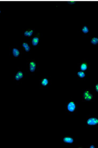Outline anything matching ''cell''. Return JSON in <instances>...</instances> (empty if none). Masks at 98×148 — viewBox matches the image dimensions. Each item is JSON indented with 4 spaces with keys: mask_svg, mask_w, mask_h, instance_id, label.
<instances>
[{
    "mask_svg": "<svg viewBox=\"0 0 98 148\" xmlns=\"http://www.w3.org/2000/svg\"><path fill=\"white\" fill-rule=\"evenodd\" d=\"M64 110L66 114L67 115H76L78 112V104L74 98L69 99L65 102Z\"/></svg>",
    "mask_w": 98,
    "mask_h": 148,
    "instance_id": "1",
    "label": "cell"
},
{
    "mask_svg": "<svg viewBox=\"0 0 98 148\" xmlns=\"http://www.w3.org/2000/svg\"><path fill=\"white\" fill-rule=\"evenodd\" d=\"M27 71L32 76L35 75L39 71V63L34 59H28L26 60Z\"/></svg>",
    "mask_w": 98,
    "mask_h": 148,
    "instance_id": "2",
    "label": "cell"
},
{
    "mask_svg": "<svg viewBox=\"0 0 98 148\" xmlns=\"http://www.w3.org/2000/svg\"><path fill=\"white\" fill-rule=\"evenodd\" d=\"M13 82L16 85H20L26 79V74L25 71L22 68H18L14 73Z\"/></svg>",
    "mask_w": 98,
    "mask_h": 148,
    "instance_id": "3",
    "label": "cell"
},
{
    "mask_svg": "<svg viewBox=\"0 0 98 148\" xmlns=\"http://www.w3.org/2000/svg\"><path fill=\"white\" fill-rule=\"evenodd\" d=\"M10 57L12 59H20L24 55L21 47L18 46H11L9 47Z\"/></svg>",
    "mask_w": 98,
    "mask_h": 148,
    "instance_id": "4",
    "label": "cell"
},
{
    "mask_svg": "<svg viewBox=\"0 0 98 148\" xmlns=\"http://www.w3.org/2000/svg\"><path fill=\"white\" fill-rule=\"evenodd\" d=\"M77 140L78 138L77 137L74 136L73 135L68 134H66L60 137L61 144L66 145H73L76 143Z\"/></svg>",
    "mask_w": 98,
    "mask_h": 148,
    "instance_id": "5",
    "label": "cell"
},
{
    "mask_svg": "<svg viewBox=\"0 0 98 148\" xmlns=\"http://www.w3.org/2000/svg\"><path fill=\"white\" fill-rule=\"evenodd\" d=\"M82 100L84 102H92L95 101V95L89 88L83 89L82 92Z\"/></svg>",
    "mask_w": 98,
    "mask_h": 148,
    "instance_id": "6",
    "label": "cell"
},
{
    "mask_svg": "<svg viewBox=\"0 0 98 148\" xmlns=\"http://www.w3.org/2000/svg\"><path fill=\"white\" fill-rule=\"evenodd\" d=\"M40 89H47L52 85V78L49 75H44L41 77L39 82Z\"/></svg>",
    "mask_w": 98,
    "mask_h": 148,
    "instance_id": "7",
    "label": "cell"
},
{
    "mask_svg": "<svg viewBox=\"0 0 98 148\" xmlns=\"http://www.w3.org/2000/svg\"><path fill=\"white\" fill-rule=\"evenodd\" d=\"M86 125L87 128H98V115H87Z\"/></svg>",
    "mask_w": 98,
    "mask_h": 148,
    "instance_id": "8",
    "label": "cell"
},
{
    "mask_svg": "<svg viewBox=\"0 0 98 148\" xmlns=\"http://www.w3.org/2000/svg\"><path fill=\"white\" fill-rule=\"evenodd\" d=\"M79 70L87 72L91 70V62L89 60L84 59L77 64Z\"/></svg>",
    "mask_w": 98,
    "mask_h": 148,
    "instance_id": "9",
    "label": "cell"
},
{
    "mask_svg": "<svg viewBox=\"0 0 98 148\" xmlns=\"http://www.w3.org/2000/svg\"><path fill=\"white\" fill-rule=\"evenodd\" d=\"M79 32L84 37H87L91 34V27L89 24H83L79 29Z\"/></svg>",
    "mask_w": 98,
    "mask_h": 148,
    "instance_id": "10",
    "label": "cell"
},
{
    "mask_svg": "<svg viewBox=\"0 0 98 148\" xmlns=\"http://www.w3.org/2000/svg\"><path fill=\"white\" fill-rule=\"evenodd\" d=\"M32 47L36 48L39 46L40 42V35L39 33L35 34L31 38V41L30 42Z\"/></svg>",
    "mask_w": 98,
    "mask_h": 148,
    "instance_id": "11",
    "label": "cell"
},
{
    "mask_svg": "<svg viewBox=\"0 0 98 148\" xmlns=\"http://www.w3.org/2000/svg\"><path fill=\"white\" fill-rule=\"evenodd\" d=\"M35 30L33 28L24 29L22 31V35L25 38H31L35 34Z\"/></svg>",
    "mask_w": 98,
    "mask_h": 148,
    "instance_id": "12",
    "label": "cell"
},
{
    "mask_svg": "<svg viewBox=\"0 0 98 148\" xmlns=\"http://www.w3.org/2000/svg\"><path fill=\"white\" fill-rule=\"evenodd\" d=\"M22 49L24 54H30L32 51L31 44L30 42H23L22 43Z\"/></svg>",
    "mask_w": 98,
    "mask_h": 148,
    "instance_id": "13",
    "label": "cell"
},
{
    "mask_svg": "<svg viewBox=\"0 0 98 148\" xmlns=\"http://www.w3.org/2000/svg\"><path fill=\"white\" fill-rule=\"evenodd\" d=\"M87 73L85 72L78 70L75 72V75L79 80H85L87 79Z\"/></svg>",
    "mask_w": 98,
    "mask_h": 148,
    "instance_id": "14",
    "label": "cell"
},
{
    "mask_svg": "<svg viewBox=\"0 0 98 148\" xmlns=\"http://www.w3.org/2000/svg\"><path fill=\"white\" fill-rule=\"evenodd\" d=\"M90 43L92 46H98V37H91L90 39Z\"/></svg>",
    "mask_w": 98,
    "mask_h": 148,
    "instance_id": "15",
    "label": "cell"
},
{
    "mask_svg": "<svg viewBox=\"0 0 98 148\" xmlns=\"http://www.w3.org/2000/svg\"><path fill=\"white\" fill-rule=\"evenodd\" d=\"M94 90H95V92L97 94L98 93V80H96L95 82V84H94Z\"/></svg>",
    "mask_w": 98,
    "mask_h": 148,
    "instance_id": "16",
    "label": "cell"
},
{
    "mask_svg": "<svg viewBox=\"0 0 98 148\" xmlns=\"http://www.w3.org/2000/svg\"><path fill=\"white\" fill-rule=\"evenodd\" d=\"M85 148H96L97 147L94 145V144H91V145H87L85 146Z\"/></svg>",
    "mask_w": 98,
    "mask_h": 148,
    "instance_id": "17",
    "label": "cell"
},
{
    "mask_svg": "<svg viewBox=\"0 0 98 148\" xmlns=\"http://www.w3.org/2000/svg\"><path fill=\"white\" fill-rule=\"evenodd\" d=\"M1 13H2V12H1V9H0V14H1Z\"/></svg>",
    "mask_w": 98,
    "mask_h": 148,
    "instance_id": "18",
    "label": "cell"
}]
</instances>
